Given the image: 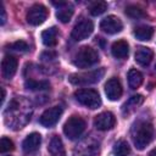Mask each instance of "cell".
Listing matches in <instances>:
<instances>
[{
    "label": "cell",
    "instance_id": "6da1fadb",
    "mask_svg": "<svg viewBox=\"0 0 156 156\" xmlns=\"http://www.w3.org/2000/svg\"><path fill=\"white\" fill-rule=\"evenodd\" d=\"M133 143L138 150H144L155 138V128L149 122H140L133 129Z\"/></svg>",
    "mask_w": 156,
    "mask_h": 156
},
{
    "label": "cell",
    "instance_id": "7a4b0ae2",
    "mask_svg": "<svg viewBox=\"0 0 156 156\" xmlns=\"http://www.w3.org/2000/svg\"><path fill=\"white\" fill-rule=\"evenodd\" d=\"M99 62L98 52L90 46H82L74 56L73 63L79 68H87Z\"/></svg>",
    "mask_w": 156,
    "mask_h": 156
},
{
    "label": "cell",
    "instance_id": "3957f363",
    "mask_svg": "<svg viewBox=\"0 0 156 156\" xmlns=\"http://www.w3.org/2000/svg\"><path fill=\"white\" fill-rule=\"evenodd\" d=\"M74 98L80 105L91 110L98 108L101 105L100 95L94 89H78L74 91Z\"/></svg>",
    "mask_w": 156,
    "mask_h": 156
},
{
    "label": "cell",
    "instance_id": "277c9868",
    "mask_svg": "<svg viewBox=\"0 0 156 156\" xmlns=\"http://www.w3.org/2000/svg\"><path fill=\"white\" fill-rule=\"evenodd\" d=\"M104 74H105V69L98 68L85 73H73L69 76L68 80L74 85H88L99 82L104 77Z\"/></svg>",
    "mask_w": 156,
    "mask_h": 156
},
{
    "label": "cell",
    "instance_id": "5b68a950",
    "mask_svg": "<svg viewBox=\"0 0 156 156\" xmlns=\"http://www.w3.org/2000/svg\"><path fill=\"white\" fill-rule=\"evenodd\" d=\"M84 129H85V121L80 116H71L63 126V133L71 140L79 138L84 132Z\"/></svg>",
    "mask_w": 156,
    "mask_h": 156
},
{
    "label": "cell",
    "instance_id": "8992f818",
    "mask_svg": "<svg viewBox=\"0 0 156 156\" xmlns=\"http://www.w3.org/2000/svg\"><path fill=\"white\" fill-rule=\"evenodd\" d=\"M48 17V10L44 5L41 4H35L33 5L28 12H27V16H26V20L29 24L32 26H39L41 23H44V21L46 20Z\"/></svg>",
    "mask_w": 156,
    "mask_h": 156
},
{
    "label": "cell",
    "instance_id": "52a82bcc",
    "mask_svg": "<svg viewBox=\"0 0 156 156\" xmlns=\"http://www.w3.org/2000/svg\"><path fill=\"white\" fill-rule=\"evenodd\" d=\"M93 29H94V26H93V22L89 21V20H83L80 22H78L74 28L72 29V39L76 40V41H80V40H84L87 39L91 33H93Z\"/></svg>",
    "mask_w": 156,
    "mask_h": 156
},
{
    "label": "cell",
    "instance_id": "ba28073f",
    "mask_svg": "<svg viewBox=\"0 0 156 156\" xmlns=\"http://www.w3.org/2000/svg\"><path fill=\"white\" fill-rule=\"evenodd\" d=\"M61 115H62V107L61 106H52V107L45 110L41 113V116L39 118V122H40L41 126L50 128V127H52L54 124L57 123Z\"/></svg>",
    "mask_w": 156,
    "mask_h": 156
},
{
    "label": "cell",
    "instance_id": "9c48e42d",
    "mask_svg": "<svg viewBox=\"0 0 156 156\" xmlns=\"http://www.w3.org/2000/svg\"><path fill=\"white\" fill-rule=\"evenodd\" d=\"M100 28L102 32L107 34H116L123 29V23L117 16L110 15L100 22Z\"/></svg>",
    "mask_w": 156,
    "mask_h": 156
},
{
    "label": "cell",
    "instance_id": "30bf717a",
    "mask_svg": "<svg viewBox=\"0 0 156 156\" xmlns=\"http://www.w3.org/2000/svg\"><path fill=\"white\" fill-rule=\"evenodd\" d=\"M122 93H123L122 85H121L119 80L116 77L110 78L105 83V94H106V96H107L108 100H111V101L119 100L121 96H122Z\"/></svg>",
    "mask_w": 156,
    "mask_h": 156
},
{
    "label": "cell",
    "instance_id": "8fae6325",
    "mask_svg": "<svg viewBox=\"0 0 156 156\" xmlns=\"http://www.w3.org/2000/svg\"><path fill=\"white\" fill-rule=\"evenodd\" d=\"M115 123H116V118H115L113 113H111L108 111L101 112L98 116H95V118H94V126L99 130L112 129L115 127Z\"/></svg>",
    "mask_w": 156,
    "mask_h": 156
},
{
    "label": "cell",
    "instance_id": "7c38bea8",
    "mask_svg": "<svg viewBox=\"0 0 156 156\" xmlns=\"http://www.w3.org/2000/svg\"><path fill=\"white\" fill-rule=\"evenodd\" d=\"M17 66H18V62L16 57L11 55H6L1 61V72H2L4 78L6 79L12 78L17 71Z\"/></svg>",
    "mask_w": 156,
    "mask_h": 156
},
{
    "label": "cell",
    "instance_id": "4fadbf2b",
    "mask_svg": "<svg viewBox=\"0 0 156 156\" xmlns=\"http://www.w3.org/2000/svg\"><path fill=\"white\" fill-rule=\"evenodd\" d=\"M55 5H57V11H56V17L58 18V21H61L62 23H67L71 21L72 16H73V6L68 2L65 1H60V2H54Z\"/></svg>",
    "mask_w": 156,
    "mask_h": 156
},
{
    "label": "cell",
    "instance_id": "5bb4252c",
    "mask_svg": "<svg viewBox=\"0 0 156 156\" xmlns=\"http://www.w3.org/2000/svg\"><path fill=\"white\" fill-rule=\"evenodd\" d=\"M41 143V135L39 133H30L26 136V139L22 143V147L26 152H34L39 149Z\"/></svg>",
    "mask_w": 156,
    "mask_h": 156
},
{
    "label": "cell",
    "instance_id": "9a60e30c",
    "mask_svg": "<svg viewBox=\"0 0 156 156\" xmlns=\"http://www.w3.org/2000/svg\"><path fill=\"white\" fill-rule=\"evenodd\" d=\"M154 57V52L150 48H146V46H140L136 49L135 54H134V58H135V62L139 63L140 66H147L151 60Z\"/></svg>",
    "mask_w": 156,
    "mask_h": 156
},
{
    "label": "cell",
    "instance_id": "2e32d148",
    "mask_svg": "<svg viewBox=\"0 0 156 156\" xmlns=\"http://www.w3.org/2000/svg\"><path fill=\"white\" fill-rule=\"evenodd\" d=\"M48 151L51 156H66L65 146H63V143H62L60 136L54 135L51 138L49 146H48Z\"/></svg>",
    "mask_w": 156,
    "mask_h": 156
},
{
    "label": "cell",
    "instance_id": "e0dca14e",
    "mask_svg": "<svg viewBox=\"0 0 156 156\" xmlns=\"http://www.w3.org/2000/svg\"><path fill=\"white\" fill-rule=\"evenodd\" d=\"M111 51H112V55L116 57V58H126L128 56V52H129V45L126 40H117L112 44V48H111Z\"/></svg>",
    "mask_w": 156,
    "mask_h": 156
},
{
    "label": "cell",
    "instance_id": "ac0fdd59",
    "mask_svg": "<svg viewBox=\"0 0 156 156\" xmlns=\"http://www.w3.org/2000/svg\"><path fill=\"white\" fill-rule=\"evenodd\" d=\"M41 41L45 46H55L57 44V29L55 27L48 28L41 33Z\"/></svg>",
    "mask_w": 156,
    "mask_h": 156
},
{
    "label": "cell",
    "instance_id": "d6986e66",
    "mask_svg": "<svg viewBox=\"0 0 156 156\" xmlns=\"http://www.w3.org/2000/svg\"><path fill=\"white\" fill-rule=\"evenodd\" d=\"M134 37L138 39V40H141V41H147L152 38L154 35V28L150 27V26H139L134 29Z\"/></svg>",
    "mask_w": 156,
    "mask_h": 156
},
{
    "label": "cell",
    "instance_id": "ffe728a7",
    "mask_svg": "<svg viewBox=\"0 0 156 156\" xmlns=\"http://www.w3.org/2000/svg\"><path fill=\"white\" fill-rule=\"evenodd\" d=\"M143 101H144L143 95H140V94L133 95V96L129 98L128 101L123 105V108H122V110H123L124 113H130V112H133L138 106H140V105L143 104Z\"/></svg>",
    "mask_w": 156,
    "mask_h": 156
},
{
    "label": "cell",
    "instance_id": "44dd1931",
    "mask_svg": "<svg viewBox=\"0 0 156 156\" xmlns=\"http://www.w3.org/2000/svg\"><path fill=\"white\" fill-rule=\"evenodd\" d=\"M143 83V74L138 69H130L128 72V84L130 89H138Z\"/></svg>",
    "mask_w": 156,
    "mask_h": 156
},
{
    "label": "cell",
    "instance_id": "7402d4cb",
    "mask_svg": "<svg viewBox=\"0 0 156 156\" xmlns=\"http://www.w3.org/2000/svg\"><path fill=\"white\" fill-rule=\"evenodd\" d=\"M130 146L126 140H118L113 146V156H128Z\"/></svg>",
    "mask_w": 156,
    "mask_h": 156
},
{
    "label": "cell",
    "instance_id": "603a6c76",
    "mask_svg": "<svg viewBox=\"0 0 156 156\" xmlns=\"http://www.w3.org/2000/svg\"><path fill=\"white\" fill-rule=\"evenodd\" d=\"M126 15L130 18L138 20V18H143L145 17V12L141 7L136 6V5H129L126 7Z\"/></svg>",
    "mask_w": 156,
    "mask_h": 156
},
{
    "label": "cell",
    "instance_id": "cb8c5ba5",
    "mask_svg": "<svg viewBox=\"0 0 156 156\" xmlns=\"http://www.w3.org/2000/svg\"><path fill=\"white\" fill-rule=\"evenodd\" d=\"M107 10V2L105 1H95L93 4H90L89 6V12L93 16H99L101 13H104Z\"/></svg>",
    "mask_w": 156,
    "mask_h": 156
},
{
    "label": "cell",
    "instance_id": "d4e9b609",
    "mask_svg": "<svg viewBox=\"0 0 156 156\" xmlns=\"http://www.w3.org/2000/svg\"><path fill=\"white\" fill-rule=\"evenodd\" d=\"M24 85H26L27 89H30V90H44V89H48L50 84L46 80H34V79H30V80H27Z\"/></svg>",
    "mask_w": 156,
    "mask_h": 156
},
{
    "label": "cell",
    "instance_id": "484cf974",
    "mask_svg": "<svg viewBox=\"0 0 156 156\" xmlns=\"http://www.w3.org/2000/svg\"><path fill=\"white\" fill-rule=\"evenodd\" d=\"M15 149V145L12 143V140H10L6 136H2L0 140V152H7V151H12Z\"/></svg>",
    "mask_w": 156,
    "mask_h": 156
},
{
    "label": "cell",
    "instance_id": "4316f807",
    "mask_svg": "<svg viewBox=\"0 0 156 156\" xmlns=\"http://www.w3.org/2000/svg\"><path fill=\"white\" fill-rule=\"evenodd\" d=\"M11 48H12V50H15V51H26V50L28 49V45H27V43L23 41V40H17V41H15L13 44H11Z\"/></svg>",
    "mask_w": 156,
    "mask_h": 156
},
{
    "label": "cell",
    "instance_id": "83f0119b",
    "mask_svg": "<svg viewBox=\"0 0 156 156\" xmlns=\"http://www.w3.org/2000/svg\"><path fill=\"white\" fill-rule=\"evenodd\" d=\"M56 54L54 51H46V52H43L41 55V58H45V60H51V58H55Z\"/></svg>",
    "mask_w": 156,
    "mask_h": 156
},
{
    "label": "cell",
    "instance_id": "f1b7e54d",
    "mask_svg": "<svg viewBox=\"0 0 156 156\" xmlns=\"http://www.w3.org/2000/svg\"><path fill=\"white\" fill-rule=\"evenodd\" d=\"M0 13H1L0 23H1V24H5V22H6V11H5V9H4V6H2V5L0 6Z\"/></svg>",
    "mask_w": 156,
    "mask_h": 156
},
{
    "label": "cell",
    "instance_id": "f546056e",
    "mask_svg": "<svg viewBox=\"0 0 156 156\" xmlns=\"http://www.w3.org/2000/svg\"><path fill=\"white\" fill-rule=\"evenodd\" d=\"M5 96H6L5 89H4V88H1V105H2V104H4V101H5Z\"/></svg>",
    "mask_w": 156,
    "mask_h": 156
},
{
    "label": "cell",
    "instance_id": "4dcf8cb0",
    "mask_svg": "<svg viewBox=\"0 0 156 156\" xmlns=\"http://www.w3.org/2000/svg\"><path fill=\"white\" fill-rule=\"evenodd\" d=\"M149 156H156V149H154V150L149 154Z\"/></svg>",
    "mask_w": 156,
    "mask_h": 156
},
{
    "label": "cell",
    "instance_id": "1f68e13d",
    "mask_svg": "<svg viewBox=\"0 0 156 156\" xmlns=\"http://www.w3.org/2000/svg\"><path fill=\"white\" fill-rule=\"evenodd\" d=\"M155 68H156V66H155Z\"/></svg>",
    "mask_w": 156,
    "mask_h": 156
}]
</instances>
